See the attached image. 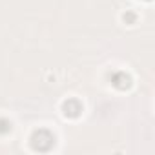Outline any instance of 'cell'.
Here are the masks:
<instances>
[{
    "instance_id": "1",
    "label": "cell",
    "mask_w": 155,
    "mask_h": 155,
    "mask_svg": "<svg viewBox=\"0 0 155 155\" xmlns=\"http://www.w3.org/2000/svg\"><path fill=\"white\" fill-rule=\"evenodd\" d=\"M55 146V135L49 130H37L31 135V148L35 151H49Z\"/></svg>"
},
{
    "instance_id": "5",
    "label": "cell",
    "mask_w": 155,
    "mask_h": 155,
    "mask_svg": "<svg viewBox=\"0 0 155 155\" xmlns=\"http://www.w3.org/2000/svg\"><path fill=\"white\" fill-rule=\"evenodd\" d=\"M135 18H137V17H135V13H126V15H124V20H126L128 24H133V22H135Z\"/></svg>"
},
{
    "instance_id": "4",
    "label": "cell",
    "mask_w": 155,
    "mask_h": 155,
    "mask_svg": "<svg viewBox=\"0 0 155 155\" xmlns=\"http://www.w3.org/2000/svg\"><path fill=\"white\" fill-rule=\"evenodd\" d=\"M11 131V120L0 117V135H8Z\"/></svg>"
},
{
    "instance_id": "3",
    "label": "cell",
    "mask_w": 155,
    "mask_h": 155,
    "mask_svg": "<svg viewBox=\"0 0 155 155\" xmlns=\"http://www.w3.org/2000/svg\"><path fill=\"white\" fill-rule=\"evenodd\" d=\"M111 84L117 88V90H128L131 86V77L126 73V71H115L111 75Z\"/></svg>"
},
{
    "instance_id": "2",
    "label": "cell",
    "mask_w": 155,
    "mask_h": 155,
    "mask_svg": "<svg viewBox=\"0 0 155 155\" xmlns=\"http://www.w3.org/2000/svg\"><path fill=\"white\" fill-rule=\"evenodd\" d=\"M62 111H64L66 117L77 119V117L82 113V104H81L79 99H68V101H64V104H62Z\"/></svg>"
}]
</instances>
